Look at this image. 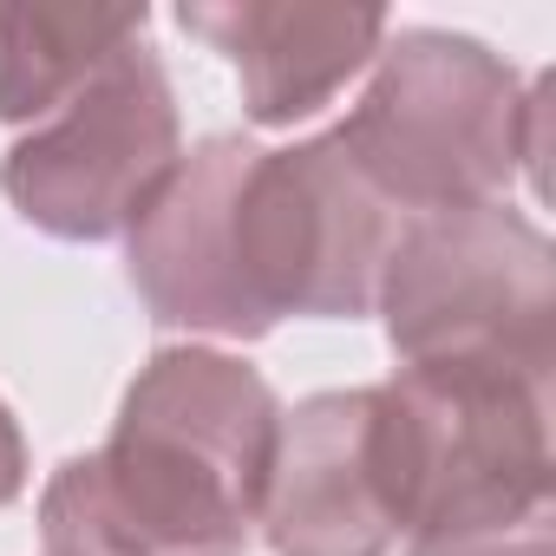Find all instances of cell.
I'll use <instances>...</instances> for the list:
<instances>
[{"label":"cell","mask_w":556,"mask_h":556,"mask_svg":"<svg viewBox=\"0 0 556 556\" xmlns=\"http://www.w3.org/2000/svg\"><path fill=\"white\" fill-rule=\"evenodd\" d=\"M406 216L328 138L262 151L210 138L177 157L131 229V289L170 328L255 341L282 315H367Z\"/></svg>","instance_id":"obj_1"},{"label":"cell","mask_w":556,"mask_h":556,"mask_svg":"<svg viewBox=\"0 0 556 556\" xmlns=\"http://www.w3.org/2000/svg\"><path fill=\"white\" fill-rule=\"evenodd\" d=\"M268 380L210 348H164L99 452L40 497L47 556H242L275 465Z\"/></svg>","instance_id":"obj_2"},{"label":"cell","mask_w":556,"mask_h":556,"mask_svg":"<svg viewBox=\"0 0 556 556\" xmlns=\"http://www.w3.org/2000/svg\"><path fill=\"white\" fill-rule=\"evenodd\" d=\"M334 144L406 223L497 203L523 164H543V92H523L517 73L465 34H400L380 47L374 86L348 125H334Z\"/></svg>","instance_id":"obj_3"},{"label":"cell","mask_w":556,"mask_h":556,"mask_svg":"<svg viewBox=\"0 0 556 556\" xmlns=\"http://www.w3.org/2000/svg\"><path fill=\"white\" fill-rule=\"evenodd\" d=\"M387 341L413 361H510L549 380L556 289L549 242L504 203H465L413 216L380 268Z\"/></svg>","instance_id":"obj_4"},{"label":"cell","mask_w":556,"mask_h":556,"mask_svg":"<svg viewBox=\"0 0 556 556\" xmlns=\"http://www.w3.org/2000/svg\"><path fill=\"white\" fill-rule=\"evenodd\" d=\"M387 393L413 471V543L549 510V380L510 361H413Z\"/></svg>","instance_id":"obj_5"},{"label":"cell","mask_w":556,"mask_h":556,"mask_svg":"<svg viewBox=\"0 0 556 556\" xmlns=\"http://www.w3.org/2000/svg\"><path fill=\"white\" fill-rule=\"evenodd\" d=\"M177 170V99L144 40L118 47L0 164L8 203L73 242L125 236Z\"/></svg>","instance_id":"obj_6"},{"label":"cell","mask_w":556,"mask_h":556,"mask_svg":"<svg viewBox=\"0 0 556 556\" xmlns=\"http://www.w3.org/2000/svg\"><path fill=\"white\" fill-rule=\"evenodd\" d=\"M413 530V471L387 387L315 393L282 413L262 491L275 556H387Z\"/></svg>","instance_id":"obj_7"},{"label":"cell","mask_w":556,"mask_h":556,"mask_svg":"<svg viewBox=\"0 0 556 556\" xmlns=\"http://www.w3.org/2000/svg\"><path fill=\"white\" fill-rule=\"evenodd\" d=\"M184 34L210 40L236 79L255 125L315 118L354 73L387 47L380 8H289V0H242V8H184Z\"/></svg>","instance_id":"obj_8"},{"label":"cell","mask_w":556,"mask_h":556,"mask_svg":"<svg viewBox=\"0 0 556 556\" xmlns=\"http://www.w3.org/2000/svg\"><path fill=\"white\" fill-rule=\"evenodd\" d=\"M144 8H0V125H40L118 47L144 40Z\"/></svg>","instance_id":"obj_9"},{"label":"cell","mask_w":556,"mask_h":556,"mask_svg":"<svg viewBox=\"0 0 556 556\" xmlns=\"http://www.w3.org/2000/svg\"><path fill=\"white\" fill-rule=\"evenodd\" d=\"M413 556H549V510H536L523 523H497V530H465V536L413 543Z\"/></svg>","instance_id":"obj_10"},{"label":"cell","mask_w":556,"mask_h":556,"mask_svg":"<svg viewBox=\"0 0 556 556\" xmlns=\"http://www.w3.org/2000/svg\"><path fill=\"white\" fill-rule=\"evenodd\" d=\"M21 484H27V445H21L14 413L0 406V504H14V497H21Z\"/></svg>","instance_id":"obj_11"}]
</instances>
